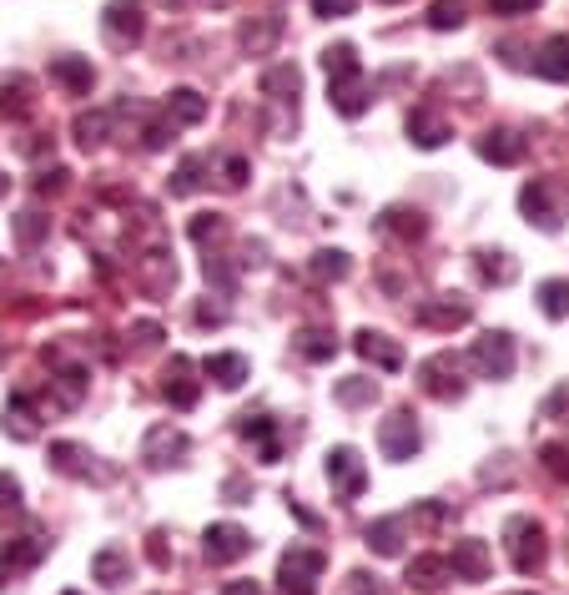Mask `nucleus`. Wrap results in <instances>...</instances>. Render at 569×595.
Instances as JSON below:
<instances>
[{
  "mask_svg": "<svg viewBox=\"0 0 569 595\" xmlns=\"http://www.w3.org/2000/svg\"><path fill=\"white\" fill-rule=\"evenodd\" d=\"M504 550H509V566H514L519 575H534V570H544V560H549L544 525L534 515L504 520Z\"/></svg>",
  "mask_w": 569,
  "mask_h": 595,
  "instance_id": "obj_1",
  "label": "nucleus"
},
{
  "mask_svg": "<svg viewBox=\"0 0 569 595\" xmlns=\"http://www.w3.org/2000/svg\"><path fill=\"white\" fill-rule=\"evenodd\" d=\"M328 570V556L313 545H292L278 560V595H318V581Z\"/></svg>",
  "mask_w": 569,
  "mask_h": 595,
  "instance_id": "obj_2",
  "label": "nucleus"
},
{
  "mask_svg": "<svg viewBox=\"0 0 569 595\" xmlns=\"http://www.w3.org/2000/svg\"><path fill=\"white\" fill-rule=\"evenodd\" d=\"M413 379H419V389H424L428 398H444V404H453V398H463V358L459 354H434L424 358L419 369H413Z\"/></svg>",
  "mask_w": 569,
  "mask_h": 595,
  "instance_id": "obj_3",
  "label": "nucleus"
},
{
  "mask_svg": "<svg viewBox=\"0 0 569 595\" xmlns=\"http://www.w3.org/2000/svg\"><path fill=\"white\" fill-rule=\"evenodd\" d=\"M469 364L479 369V379H509V373H514V364H519L514 338H509L504 329L479 333L474 348H469Z\"/></svg>",
  "mask_w": 569,
  "mask_h": 595,
  "instance_id": "obj_4",
  "label": "nucleus"
},
{
  "mask_svg": "<svg viewBox=\"0 0 569 595\" xmlns=\"http://www.w3.org/2000/svg\"><path fill=\"white\" fill-rule=\"evenodd\" d=\"M328 485L343 504H353L358 495L368 490V464H363V454L353 444H332L328 450Z\"/></svg>",
  "mask_w": 569,
  "mask_h": 595,
  "instance_id": "obj_5",
  "label": "nucleus"
},
{
  "mask_svg": "<svg viewBox=\"0 0 569 595\" xmlns=\"http://www.w3.org/2000/svg\"><path fill=\"white\" fill-rule=\"evenodd\" d=\"M101 36H107V46H117V51H132L136 40L146 36L142 0H107V11H101Z\"/></svg>",
  "mask_w": 569,
  "mask_h": 595,
  "instance_id": "obj_6",
  "label": "nucleus"
},
{
  "mask_svg": "<svg viewBox=\"0 0 569 595\" xmlns=\"http://www.w3.org/2000/svg\"><path fill=\"white\" fill-rule=\"evenodd\" d=\"M519 212H524V223L540 227V233H559V223H565V212H559V198H555V182H549V177H534V182L519 187Z\"/></svg>",
  "mask_w": 569,
  "mask_h": 595,
  "instance_id": "obj_7",
  "label": "nucleus"
},
{
  "mask_svg": "<svg viewBox=\"0 0 569 595\" xmlns=\"http://www.w3.org/2000/svg\"><path fill=\"white\" fill-rule=\"evenodd\" d=\"M474 318V304L463 298V293H434V298H424V304L413 308V323H424V329L434 333H453L463 329Z\"/></svg>",
  "mask_w": 569,
  "mask_h": 595,
  "instance_id": "obj_8",
  "label": "nucleus"
},
{
  "mask_svg": "<svg viewBox=\"0 0 569 595\" xmlns=\"http://www.w3.org/2000/svg\"><path fill=\"white\" fill-rule=\"evenodd\" d=\"M419 444H424V435H419V419H413V409H394L384 424H378V450H384V460L403 464L419 454Z\"/></svg>",
  "mask_w": 569,
  "mask_h": 595,
  "instance_id": "obj_9",
  "label": "nucleus"
},
{
  "mask_svg": "<svg viewBox=\"0 0 569 595\" xmlns=\"http://www.w3.org/2000/svg\"><path fill=\"white\" fill-rule=\"evenodd\" d=\"M186 435L182 429H172V424H157V429H146V439H142V464L146 469H172V464H182L186 460Z\"/></svg>",
  "mask_w": 569,
  "mask_h": 595,
  "instance_id": "obj_10",
  "label": "nucleus"
},
{
  "mask_svg": "<svg viewBox=\"0 0 569 595\" xmlns=\"http://www.w3.org/2000/svg\"><path fill=\"white\" fill-rule=\"evenodd\" d=\"M197 394H202L197 364H192L186 354H172V364L161 369V398H167L172 409H192V404H197Z\"/></svg>",
  "mask_w": 569,
  "mask_h": 595,
  "instance_id": "obj_11",
  "label": "nucleus"
},
{
  "mask_svg": "<svg viewBox=\"0 0 569 595\" xmlns=\"http://www.w3.org/2000/svg\"><path fill=\"white\" fill-rule=\"evenodd\" d=\"M247 550H252V535L242 525H232V520L207 525V535H202V556L213 560V566H232V560H242Z\"/></svg>",
  "mask_w": 569,
  "mask_h": 595,
  "instance_id": "obj_12",
  "label": "nucleus"
},
{
  "mask_svg": "<svg viewBox=\"0 0 569 595\" xmlns=\"http://www.w3.org/2000/svg\"><path fill=\"white\" fill-rule=\"evenodd\" d=\"M353 354L363 358V364H373V369H384V373L403 369V348H398L388 333H378V329H358L353 333Z\"/></svg>",
  "mask_w": 569,
  "mask_h": 595,
  "instance_id": "obj_13",
  "label": "nucleus"
},
{
  "mask_svg": "<svg viewBox=\"0 0 569 595\" xmlns=\"http://www.w3.org/2000/svg\"><path fill=\"white\" fill-rule=\"evenodd\" d=\"M479 157L494 162V167H519L524 162V136L514 127H489V132L479 136Z\"/></svg>",
  "mask_w": 569,
  "mask_h": 595,
  "instance_id": "obj_14",
  "label": "nucleus"
},
{
  "mask_svg": "<svg viewBox=\"0 0 569 595\" xmlns=\"http://www.w3.org/2000/svg\"><path fill=\"white\" fill-rule=\"evenodd\" d=\"M449 566H453V575H459V581L474 585V581H489L494 556H489V545H484V540H453Z\"/></svg>",
  "mask_w": 569,
  "mask_h": 595,
  "instance_id": "obj_15",
  "label": "nucleus"
},
{
  "mask_svg": "<svg viewBox=\"0 0 569 595\" xmlns=\"http://www.w3.org/2000/svg\"><path fill=\"white\" fill-rule=\"evenodd\" d=\"M238 435L257 444V460H263V464H278V460H282L278 424L267 419V414H238Z\"/></svg>",
  "mask_w": 569,
  "mask_h": 595,
  "instance_id": "obj_16",
  "label": "nucleus"
},
{
  "mask_svg": "<svg viewBox=\"0 0 569 595\" xmlns=\"http://www.w3.org/2000/svg\"><path fill=\"white\" fill-rule=\"evenodd\" d=\"M328 102H332V111H338V117H363V111H368L373 106V86L363 76H343V81H328Z\"/></svg>",
  "mask_w": 569,
  "mask_h": 595,
  "instance_id": "obj_17",
  "label": "nucleus"
},
{
  "mask_svg": "<svg viewBox=\"0 0 569 595\" xmlns=\"http://www.w3.org/2000/svg\"><path fill=\"white\" fill-rule=\"evenodd\" d=\"M282 40V15H252L238 26V46L247 56H273V46Z\"/></svg>",
  "mask_w": 569,
  "mask_h": 595,
  "instance_id": "obj_18",
  "label": "nucleus"
},
{
  "mask_svg": "<svg viewBox=\"0 0 569 595\" xmlns=\"http://www.w3.org/2000/svg\"><path fill=\"white\" fill-rule=\"evenodd\" d=\"M363 540H368L373 556H384V560L403 556V540H409V520H403V515H384V520H373V525L363 529Z\"/></svg>",
  "mask_w": 569,
  "mask_h": 595,
  "instance_id": "obj_19",
  "label": "nucleus"
},
{
  "mask_svg": "<svg viewBox=\"0 0 569 595\" xmlns=\"http://www.w3.org/2000/svg\"><path fill=\"white\" fill-rule=\"evenodd\" d=\"M403 581H409L413 591L434 595V591H444L449 581H459V575H453L449 556H413V560H409V575H403Z\"/></svg>",
  "mask_w": 569,
  "mask_h": 595,
  "instance_id": "obj_20",
  "label": "nucleus"
},
{
  "mask_svg": "<svg viewBox=\"0 0 569 595\" xmlns=\"http://www.w3.org/2000/svg\"><path fill=\"white\" fill-rule=\"evenodd\" d=\"M46 550H51V540L46 535H21V540H11L5 550H0V585H5V575H15V570H31L46 560Z\"/></svg>",
  "mask_w": 569,
  "mask_h": 595,
  "instance_id": "obj_21",
  "label": "nucleus"
},
{
  "mask_svg": "<svg viewBox=\"0 0 569 595\" xmlns=\"http://www.w3.org/2000/svg\"><path fill=\"white\" fill-rule=\"evenodd\" d=\"M51 469H61V475H71V479H107L96 469V454L71 444V439H56L51 444Z\"/></svg>",
  "mask_w": 569,
  "mask_h": 595,
  "instance_id": "obj_22",
  "label": "nucleus"
},
{
  "mask_svg": "<svg viewBox=\"0 0 569 595\" xmlns=\"http://www.w3.org/2000/svg\"><path fill=\"white\" fill-rule=\"evenodd\" d=\"M0 111H5V117H31V111H36V81H31L26 71L0 76Z\"/></svg>",
  "mask_w": 569,
  "mask_h": 595,
  "instance_id": "obj_23",
  "label": "nucleus"
},
{
  "mask_svg": "<svg viewBox=\"0 0 569 595\" xmlns=\"http://www.w3.org/2000/svg\"><path fill=\"white\" fill-rule=\"evenodd\" d=\"M51 81H56V86H66L71 96H92L96 71H92L86 56H56V61H51Z\"/></svg>",
  "mask_w": 569,
  "mask_h": 595,
  "instance_id": "obj_24",
  "label": "nucleus"
},
{
  "mask_svg": "<svg viewBox=\"0 0 569 595\" xmlns=\"http://www.w3.org/2000/svg\"><path fill=\"white\" fill-rule=\"evenodd\" d=\"M409 142L424 146V152H434V146L449 142V121L438 117L434 106H413L409 111Z\"/></svg>",
  "mask_w": 569,
  "mask_h": 595,
  "instance_id": "obj_25",
  "label": "nucleus"
},
{
  "mask_svg": "<svg viewBox=\"0 0 569 595\" xmlns=\"http://www.w3.org/2000/svg\"><path fill=\"white\" fill-rule=\"evenodd\" d=\"M378 227H384L388 238H398V242H419L428 233V217L419 207H384Z\"/></svg>",
  "mask_w": 569,
  "mask_h": 595,
  "instance_id": "obj_26",
  "label": "nucleus"
},
{
  "mask_svg": "<svg viewBox=\"0 0 569 595\" xmlns=\"http://www.w3.org/2000/svg\"><path fill=\"white\" fill-rule=\"evenodd\" d=\"M202 373H207L217 389H242L247 384V358L242 354H207L202 358Z\"/></svg>",
  "mask_w": 569,
  "mask_h": 595,
  "instance_id": "obj_27",
  "label": "nucleus"
},
{
  "mask_svg": "<svg viewBox=\"0 0 569 595\" xmlns=\"http://www.w3.org/2000/svg\"><path fill=\"white\" fill-rule=\"evenodd\" d=\"M348 273H353V258H348L343 248H318L313 263H307V278L323 283V288H328V283H343Z\"/></svg>",
  "mask_w": 569,
  "mask_h": 595,
  "instance_id": "obj_28",
  "label": "nucleus"
},
{
  "mask_svg": "<svg viewBox=\"0 0 569 595\" xmlns=\"http://www.w3.org/2000/svg\"><path fill=\"white\" fill-rule=\"evenodd\" d=\"M474 267H479V278L494 283V288H509V283L519 278V263L509 258V252H499V248H479L474 252Z\"/></svg>",
  "mask_w": 569,
  "mask_h": 595,
  "instance_id": "obj_29",
  "label": "nucleus"
},
{
  "mask_svg": "<svg viewBox=\"0 0 569 595\" xmlns=\"http://www.w3.org/2000/svg\"><path fill=\"white\" fill-rule=\"evenodd\" d=\"M534 71H540L544 81H569V36H549L534 51Z\"/></svg>",
  "mask_w": 569,
  "mask_h": 595,
  "instance_id": "obj_30",
  "label": "nucleus"
},
{
  "mask_svg": "<svg viewBox=\"0 0 569 595\" xmlns=\"http://www.w3.org/2000/svg\"><path fill=\"white\" fill-rule=\"evenodd\" d=\"M167 117H172L177 127H197V121L207 117V96L192 92V86H177V92H167Z\"/></svg>",
  "mask_w": 569,
  "mask_h": 595,
  "instance_id": "obj_31",
  "label": "nucleus"
},
{
  "mask_svg": "<svg viewBox=\"0 0 569 595\" xmlns=\"http://www.w3.org/2000/svg\"><path fill=\"white\" fill-rule=\"evenodd\" d=\"M298 92H303V71L292 67V61H282V67H273V71H263V96L298 106Z\"/></svg>",
  "mask_w": 569,
  "mask_h": 595,
  "instance_id": "obj_32",
  "label": "nucleus"
},
{
  "mask_svg": "<svg viewBox=\"0 0 569 595\" xmlns=\"http://www.w3.org/2000/svg\"><path fill=\"white\" fill-rule=\"evenodd\" d=\"M332 398H338L343 409H368L373 398H378V379H368V373H348V379L332 384Z\"/></svg>",
  "mask_w": 569,
  "mask_h": 595,
  "instance_id": "obj_33",
  "label": "nucleus"
},
{
  "mask_svg": "<svg viewBox=\"0 0 569 595\" xmlns=\"http://www.w3.org/2000/svg\"><path fill=\"white\" fill-rule=\"evenodd\" d=\"M5 435L11 439H36L40 424H36V409H31V394H11V404H5Z\"/></svg>",
  "mask_w": 569,
  "mask_h": 595,
  "instance_id": "obj_34",
  "label": "nucleus"
},
{
  "mask_svg": "<svg viewBox=\"0 0 569 595\" xmlns=\"http://www.w3.org/2000/svg\"><path fill=\"white\" fill-rule=\"evenodd\" d=\"M292 348H298L307 364H328V358L338 354V333L332 329H303L298 338H292Z\"/></svg>",
  "mask_w": 569,
  "mask_h": 595,
  "instance_id": "obj_35",
  "label": "nucleus"
},
{
  "mask_svg": "<svg viewBox=\"0 0 569 595\" xmlns=\"http://www.w3.org/2000/svg\"><path fill=\"white\" fill-rule=\"evenodd\" d=\"M92 581L101 585H126V550L121 545H101L92 556Z\"/></svg>",
  "mask_w": 569,
  "mask_h": 595,
  "instance_id": "obj_36",
  "label": "nucleus"
},
{
  "mask_svg": "<svg viewBox=\"0 0 569 595\" xmlns=\"http://www.w3.org/2000/svg\"><path fill=\"white\" fill-rule=\"evenodd\" d=\"M111 117H117V111H81V117L71 121V132H76V142L86 146V152H96V146L111 136Z\"/></svg>",
  "mask_w": 569,
  "mask_h": 595,
  "instance_id": "obj_37",
  "label": "nucleus"
},
{
  "mask_svg": "<svg viewBox=\"0 0 569 595\" xmlns=\"http://www.w3.org/2000/svg\"><path fill=\"white\" fill-rule=\"evenodd\" d=\"M323 71H328V81L363 76V67H358V46H353V40H332L328 51H323Z\"/></svg>",
  "mask_w": 569,
  "mask_h": 595,
  "instance_id": "obj_38",
  "label": "nucleus"
},
{
  "mask_svg": "<svg viewBox=\"0 0 569 595\" xmlns=\"http://www.w3.org/2000/svg\"><path fill=\"white\" fill-rule=\"evenodd\" d=\"M177 283V263L167 252H146L142 258V288L146 293H167Z\"/></svg>",
  "mask_w": 569,
  "mask_h": 595,
  "instance_id": "obj_39",
  "label": "nucleus"
},
{
  "mask_svg": "<svg viewBox=\"0 0 569 595\" xmlns=\"http://www.w3.org/2000/svg\"><path fill=\"white\" fill-rule=\"evenodd\" d=\"M534 304H540L544 318H569V283L565 278H544L540 288H534Z\"/></svg>",
  "mask_w": 569,
  "mask_h": 595,
  "instance_id": "obj_40",
  "label": "nucleus"
},
{
  "mask_svg": "<svg viewBox=\"0 0 569 595\" xmlns=\"http://www.w3.org/2000/svg\"><path fill=\"white\" fill-rule=\"evenodd\" d=\"M11 227H15V238H21V248H36V242L46 238V233H51V217L31 207V212H15Z\"/></svg>",
  "mask_w": 569,
  "mask_h": 595,
  "instance_id": "obj_41",
  "label": "nucleus"
},
{
  "mask_svg": "<svg viewBox=\"0 0 569 595\" xmlns=\"http://www.w3.org/2000/svg\"><path fill=\"white\" fill-rule=\"evenodd\" d=\"M202 172H207V157H186L182 167L172 172V182H167V187H172V198H192V192H197V187L207 182Z\"/></svg>",
  "mask_w": 569,
  "mask_h": 595,
  "instance_id": "obj_42",
  "label": "nucleus"
},
{
  "mask_svg": "<svg viewBox=\"0 0 569 595\" xmlns=\"http://www.w3.org/2000/svg\"><path fill=\"white\" fill-rule=\"evenodd\" d=\"M56 384V398H61V409H76L81 394H86V369H61L51 379Z\"/></svg>",
  "mask_w": 569,
  "mask_h": 595,
  "instance_id": "obj_43",
  "label": "nucleus"
},
{
  "mask_svg": "<svg viewBox=\"0 0 569 595\" xmlns=\"http://www.w3.org/2000/svg\"><path fill=\"white\" fill-rule=\"evenodd\" d=\"M540 464H544V475H549V479L569 485V444H559V439L540 444Z\"/></svg>",
  "mask_w": 569,
  "mask_h": 595,
  "instance_id": "obj_44",
  "label": "nucleus"
},
{
  "mask_svg": "<svg viewBox=\"0 0 569 595\" xmlns=\"http://www.w3.org/2000/svg\"><path fill=\"white\" fill-rule=\"evenodd\" d=\"M186 233H192V242H202V248H207V242L227 238V217H222V212H197Z\"/></svg>",
  "mask_w": 569,
  "mask_h": 595,
  "instance_id": "obj_45",
  "label": "nucleus"
},
{
  "mask_svg": "<svg viewBox=\"0 0 569 595\" xmlns=\"http://www.w3.org/2000/svg\"><path fill=\"white\" fill-rule=\"evenodd\" d=\"M469 15H463V0H434L428 5V26L434 31H459Z\"/></svg>",
  "mask_w": 569,
  "mask_h": 595,
  "instance_id": "obj_46",
  "label": "nucleus"
},
{
  "mask_svg": "<svg viewBox=\"0 0 569 595\" xmlns=\"http://www.w3.org/2000/svg\"><path fill=\"white\" fill-rule=\"evenodd\" d=\"M21 515V479L11 469H0V520H15Z\"/></svg>",
  "mask_w": 569,
  "mask_h": 595,
  "instance_id": "obj_47",
  "label": "nucleus"
},
{
  "mask_svg": "<svg viewBox=\"0 0 569 595\" xmlns=\"http://www.w3.org/2000/svg\"><path fill=\"white\" fill-rule=\"evenodd\" d=\"M338 595H394V591H388V585L378 581V575H368V570H353Z\"/></svg>",
  "mask_w": 569,
  "mask_h": 595,
  "instance_id": "obj_48",
  "label": "nucleus"
},
{
  "mask_svg": "<svg viewBox=\"0 0 569 595\" xmlns=\"http://www.w3.org/2000/svg\"><path fill=\"white\" fill-rule=\"evenodd\" d=\"M172 136H177V121H172V117H167V121H152V127L142 132V146H146V152H161V146L172 142Z\"/></svg>",
  "mask_w": 569,
  "mask_h": 595,
  "instance_id": "obj_49",
  "label": "nucleus"
},
{
  "mask_svg": "<svg viewBox=\"0 0 569 595\" xmlns=\"http://www.w3.org/2000/svg\"><path fill=\"white\" fill-rule=\"evenodd\" d=\"M66 187H71V172H66V167H46V172L36 177V192H40V198H56V192H66Z\"/></svg>",
  "mask_w": 569,
  "mask_h": 595,
  "instance_id": "obj_50",
  "label": "nucleus"
},
{
  "mask_svg": "<svg viewBox=\"0 0 569 595\" xmlns=\"http://www.w3.org/2000/svg\"><path fill=\"white\" fill-rule=\"evenodd\" d=\"M146 560L157 570H172V550H167V529H152L146 535Z\"/></svg>",
  "mask_w": 569,
  "mask_h": 595,
  "instance_id": "obj_51",
  "label": "nucleus"
},
{
  "mask_svg": "<svg viewBox=\"0 0 569 595\" xmlns=\"http://www.w3.org/2000/svg\"><path fill=\"white\" fill-rule=\"evenodd\" d=\"M247 157H222V187H232V192H238L242 182H247Z\"/></svg>",
  "mask_w": 569,
  "mask_h": 595,
  "instance_id": "obj_52",
  "label": "nucleus"
},
{
  "mask_svg": "<svg viewBox=\"0 0 569 595\" xmlns=\"http://www.w3.org/2000/svg\"><path fill=\"white\" fill-rule=\"evenodd\" d=\"M358 0H313V15H323V21H343V15H353Z\"/></svg>",
  "mask_w": 569,
  "mask_h": 595,
  "instance_id": "obj_53",
  "label": "nucleus"
},
{
  "mask_svg": "<svg viewBox=\"0 0 569 595\" xmlns=\"http://www.w3.org/2000/svg\"><path fill=\"white\" fill-rule=\"evenodd\" d=\"M132 338H136V348H157L161 344V323L142 318V323H132Z\"/></svg>",
  "mask_w": 569,
  "mask_h": 595,
  "instance_id": "obj_54",
  "label": "nucleus"
},
{
  "mask_svg": "<svg viewBox=\"0 0 569 595\" xmlns=\"http://www.w3.org/2000/svg\"><path fill=\"white\" fill-rule=\"evenodd\" d=\"M559 414H569V384L565 389H555V394L540 404V419H559Z\"/></svg>",
  "mask_w": 569,
  "mask_h": 595,
  "instance_id": "obj_55",
  "label": "nucleus"
},
{
  "mask_svg": "<svg viewBox=\"0 0 569 595\" xmlns=\"http://www.w3.org/2000/svg\"><path fill=\"white\" fill-rule=\"evenodd\" d=\"M197 323H202V329H217V323H227V304H213V298H207V304L197 308Z\"/></svg>",
  "mask_w": 569,
  "mask_h": 595,
  "instance_id": "obj_56",
  "label": "nucleus"
},
{
  "mask_svg": "<svg viewBox=\"0 0 569 595\" xmlns=\"http://www.w3.org/2000/svg\"><path fill=\"white\" fill-rule=\"evenodd\" d=\"M540 0H489V11L494 15H524V11H534Z\"/></svg>",
  "mask_w": 569,
  "mask_h": 595,
  "instance_id": "obj_57",
  "label": "nucleus"
},
{
  "mask_svg": "<svg viewBox=\"0 0 569 595\" xmlns=\"http://www.w3.org/2000/svg\"><path fill=\"white\" fill-rule=\"evenodd\" d=\"M413 515L424 520V525H444V520H449V510H444V504H434V500H424V504H413Z\"/></svg>",
  "mask_w": 569,
  "mask_h": 595,
  "instance_id": "obj_58",
  "label": "nucleus"
},
{
  "mask_svg": "<svg viewBox=\"0 0 569 595\" xmlns=\"http://www.w3.org/2000/svg\"><path fill=\"white\" fill-rule=\"evenodd\" d=\"M222 495H227V500H232V504H247V479H227V485H222Z\"/></svg>",
  "mask_w": 569,
  "mask_h": 595,
  "instance_id": "obj_59",
  "label": "nucleus"
},
{
  "mask_svg": "<svg viewBox=\"0 0 569 595\" xmlns=\"http://www.w3.org/2000/svg\"><path fill=\"white\" fill-rule=\"evenodd\" d=\"M222 595H267V591H263L257 581H227V585H222Z\"/></svg>",
  "mask_w": 569,
  "mask_h": 595,
  "instance_id": "obj_60",
  "label": "nucleus"
},
{
  "mask_svg": "<svg viewBox=\"0 0 569 595\" xmlns=\"http://www.w3.org/2000/svg\"><path fill=\"white\" fill-rule=\"evenodd\" d=\"M5 192H11V177H5V172H0V198H5Z\"/></svg>",
  "mask_w": 569,
  "mask_h": 595,
  "instance_id": "obj_61",
  "label": "nucleus"
},
{
  "mask_svg": "<svg viewBox=\"0 0 569 595\" xmlns=\"http://www.w3.org/2000/svg\"><path fill=\"white\" fill-rule=\"evenodd\" d=\"M509 595H530V591H509Z\"/></svg>",
  "mask_w": 569,
  "mask_h": 595,
  "instance_id": "obj_62",
  "label": "nucleus"
},
{
  "mask_svg": "<svg viewBox=\"0 0 569 595\" xmlns=\"http://www.w3.org/2000/svg\"><path fill=\"white\" fill-rule=\"evenodd\" d=\"M61 595H81V591H61Z\"/></svg>",
  "mask_w": 569,
  "mask_h": 595,
  "instance_id": "obj_63",
  "label": "nucleus"
},
{
  "mask_svg": "<svg viewBox=\"0 0 569 595\" xmlns=\"http://www.w3.org/2000/svg\"><path fill=\"white\" fill-rule=\"evenodd\" d=\"M388 5H398V0H388Z\"/></svg>",
  "mask_w": 569,
  "mask_h": 595,
  "instance_id": "obj_64",
  "label": "nucleus"
}]
</instances>
